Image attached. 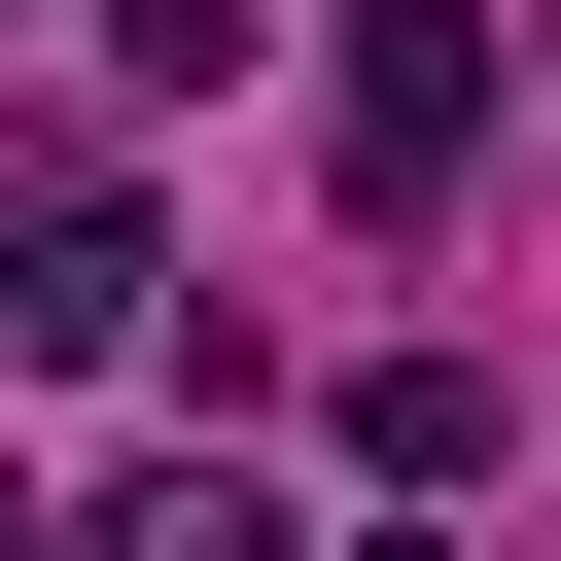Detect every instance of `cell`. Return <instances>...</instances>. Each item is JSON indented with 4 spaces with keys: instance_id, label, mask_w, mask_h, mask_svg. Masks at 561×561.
I'll return each mask as SVG.
<instances>
[{
    "instance_id": "6da1fadb",
    "label": "cell",
    "mask_w": 561,
    "mask_h": 561,
    "mask_svg": "<svg viewBox=\"0 0 561 561\" xmlns=\"http://www.w3.org/2000/svg\"><path fill=\"white\" fill-rule=\"evenodd\" d=\"M316 140H351V210H456L491 175V0H351L316 35Z\"/></svg>"
},
{
    "instance_id": "3957f363",
    "label": "cell",
    "mask_w": 561,
    "mask_h": 561,
    "mask_svg": "<svg viewBox=\"0 0 561 561\" xmlns=\"http://www.w3.org/2000/svg\"><path fill=\"white\" fill-rule=\"evenodd\" d=\"M70 561H280V491H245V456H105V491H70Z\"/></svg>"
},
{
    "instance_id": "277c9868",
    "label": "cell",
    "mask_w": 561,
    "mask_h": 561,
    "mask_svg": "<svg viewBox=\"0 0 561 561\" xmlns=\"http://www.w3.org/2000/svg\"><path fill=\"white\" fill-rule=\"evenodd\" d=\"M0 561H35V491H0Z\"/></svg>"
},
{
    "instance_id": "7a4b0ae2",
    "label": "cell",
    "mask_w": 561,
    "mask_h": 561,
    "mask_svg": "<svg viewBox=\"0 0 561 561\" xmlns=\"http://www.w3.org/2000/svg\"><path fill=\"white\" fill-rule=\"evenodd\" d=\"M140 280H175V245H140L105 175H35V210H0V351H35V386H105V351H140Z\"/></svg>"
}]
</instances>
